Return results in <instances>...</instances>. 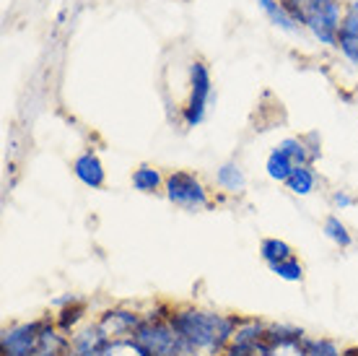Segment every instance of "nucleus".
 I'll return each instance as SVG.
<instances>
[{"instance_id": "obj_1", "label": "nucleus", "mask_w": 358, "mask_h": 356, "mask_svg": "<svg viewBox=\"0 0 358 356\" xmlns=\"http://www.w3.org/2000/svg\"><path fill=\"white\" fill-rule=\"evenodd\" d=\"M169 325L177 330L182 341L192 348V354H213L234 338L236 322L231 317L203 310H179L169 317Z\"/></svg>"}, {"instance_id": "obj_2", "label": "nucleus", "mask_w": 358, "mask_h": 356, "mask_svg": "<svg viewBox=\"0 0 358 356\" xmlns=\"http://www.w3.org/2000/svg\"><path fill=\"white\" fill-rule=\"evenodd\" d=\"M296 21L312 29V34L322 45L338 47V29H341V3L338 0H280Z\"/></svg>"}, {"instance_id": "obj_3", "label": "nucleus", "mask_w": 358, "mask_h": 356, "mask_svg": "<svg viewBox=\"0 0 358 356\" xmlns=\"http://www.w3.org/2000/svg\"><path fill=\"white\" fill-rule=\"evenodd\" d=\"M135 341L148 351V356H195L169 322H141Z\"/></svg>"}, {"instance_id": "obj_4", "label": "nucleus", "mask_w": 358, "mask_h": 356, "mask_svg": "<svg viewBox=\"0 0 358 356\" xmlns=\"http://www.w3.org/2000/svg\"><path fill=\"white\" fill-rule=\"evenodd\" d=\"M213 102V78H210V71L206 68V62H192L189 65V97L187 104H185V125L187 128H195L206 120L208 104Z\"/></svg>"}, {"instance_id": "obj_5", "label": "nucleus", "mask_w": 358, "mask_h": 356, "mask_svg": "<svg viewBox=\"0 0 358 356\" xmlns=\"http://www.w3.org/2000/svg\"><path fill=\"white\" fill-rule=\"evenodd\" d=\"M166 198L182 208H206L208 205V190L189 172H174L166 177Z\"/></svg>"}, {"instance_id": "obj_6", "label": "nucleus", "mask_w": 358, "mask_h": 356, "mask_svg": "<svg viewBox=\"0 0 358 356\" xmlns=\"http://www.w3.org/2000/svg\"><path fill=\"white\" fill-rule=\"evenodd\" d=\"M45 322H29V325H16L3 333V356H34L39 333Z\"/></svg>"}, {"instance_id": "obj_7", "label": "nucleus", "mask_w": 358, "mask_h": 356, "mask_svg": "<svg viewBox=\"0 0 358 356\" xmlns=\"http://www.w3.org/2000/svg\"><path fill=\"white\" fill-rule=\"evenodd\" d=\"M338 47L353 65H358V0L348 3L338 29Z\"/></svg>"}, {"instance_id": "obj_8", "label": "nucleus", "mask_w": 358, "mask_h": 356, "mask_svg": "<svg viewBox=\"0 0 358 356\" xmlns=\"http://www.w3.org/2000/svg\"><path fill=\"white\" fill-rule=\"evenodd\" d=\"M73 172H76V177L81 179L86 187H91V190H99V187L104 185V177H107L104 164H101V159H99L94 151L81 153L78 159L73 161Z\"/></svg>"}, {"instance_id": "obj_9", "label": "nucleus", "mask_w": 358, "mask_h": 356, "mask_svg": "<svg viewBox=\"0 0 358 356\" xmlns=\"http://www.w3.org/2000/svg\"><path fill=\"white\" fill-rule=\"evenodd\" d=\"M299 167L291 156H288L280 146H275L273 151H270L268 161H265V170H268V177L270 179H278V182H286L291 174H294V170Z\"/></svg>"}, {"instance_id": "obj_10", "label": "nucleus", "mask_w": 358, "mask_h": 356, "mask_svg": "<svg viewBox=\"0 0 358 356\" xmlns=\"http://www.w3.org/2000/svg\"><path fill=\"white\" fill-rule=\"evenodd\" d=\"M257 6L265 16L270 18V24H275L283 32H296V18L291 16V11L280 3V0H257Z\"/></svg>"}, {"instance_id": "obj_11", "label": "nucleus", "mask_w": 358, "mask_h": 356, "mask_svg": "<svg viewBox=\"0 0 358 356\" xmlns=\"http://www.w3.org/2000/svg\"><path fill=\"white\" fill-rule=\"evenodd\" d=\"M99 328L112 338V336H120V333H135V330L141 328V320L135 315H130V312H109Z\"/></svg>"}, {"instance_id": "obj_12", "label": "nucleus", "mask_w": 358, "mask_h": 356, "mask_svg": "<svg viewBox=\"0 0 358 356\" xmlns=\"http://www.w3.org/2000/svg\"><path fill=\"white\" fill-rule=\"evenodd\" d=\"M215 182L224 187V190H229V193H242L244 187H247V177H244V172L239 170L234 161L224 164L221 170L215 172Z\"/></svg>"}, {"instance_id": "obj_13", "label": "nucleus", "mask_w": 358, "mask_h": 356, "mask_svg": "<svg viewBox=\"0 0 358 356\" xmlns=\"http://www.w3.org/2000/svg\"><path fill=\"white\" fill-rule=\"evenodd\" d=\"M260 255H262V260H265L268 266H275V263H283V260L294 258L291 247H288L283 240H278V237H268V240H262Z\"/></svg>"}, {"instance_id": "obj_14", "label": "nucleus", "mask_w": 358, "mask_h": 356, "mask_svg": "<svg viewBox=\"0 0 358 356\" xmlns=\"http://www.w3.org/2000/svg\"><path fill=\"white\" fill-rule=\"evenodd\" d=\"M286 185L294 196H309L314 190V185H317V174L309 167H296L294 174L286 179Z\"/></svg>"}, {"instance_id": "obj_15", "label": "nucleus", "mask_w": 358, "mask_h": 356, "mask_svg": "<svg viewBox=\"0 0 358 356\" xmlns=\"http://www.w3.org/2000/svg\"><path fill=\"white\" fill-rule=\"evenodd\" d=\"M162 185V174L159 170H153V167H138L133 172V187L135 190H141V193H156Z\"/></svg>"}, {"instance_id": "obj_16", "label": "nucleus", "mask_w": 358, "mask_h": 356, "mask_svg": "<svg viewBox=\"0 0 358 356\" xmlns=\"http://www.w3.org/2000/svg\"><path fill=\"white\" fill-rule=\"evenodd\" d=\"M324 237L335 242L338 247H350V242H353L348 229H345V224H343L338 216H327V219H324Z\"/></svg>"}, {"instance_id": "obj_17", "label": "nucleus", "mask_w": 358, "mask_h": 356, "mask_svg": "<svg viewBox=\"0 0 358 356\" xmlns=\"http://www.w3.org/2000/svg\"><path fill=\"white\" fill-rule=\"evenodd\" d=\"M224 356H273V346L268 343V338L257 343H231Z\"/></svg>"}, {"instance_id": "obj_18", "label": "nucleus", "mask_w": 358, "mask_h": 356, "mask_svg": "<svg viewBox=\"0 0 358 356\" xmlns=\"http://www.w3.org/2000/svg\"><path fill=\"white\" fill-rule=\"evenodd\" d=\"M270 271H273L278 278L291 281V284H296V281H301V278H304V268H301V263H299L296 258H288V260H283V263H275V266H270Z\"/></svg>"}, {"instance_id": "obj_19", "label": "nucleus", "mask_w": 358, "mask_h": 356, "mask_svg": "<svg viewBox=\"0 0 358 356\" xmlns=\"http://www.w3.org/2000/svg\"><path fill=\"white\" fill-rule=\"evenodd\" d=\"M306 356H341V348L332 341H306Z\"/></svg>"}, {"instance_id": "obj_20", "label": "nucleus", "mask_w": 358, "mask_h": 356, "mask_svg": "<svg viewBox=\"0 0 358 356\" xmlns=\"http://www.w3.org/2000/svg\"><path fill=\"white\" fill-rule=\"evenodd\" d=\"M335 203L341 205V208H348V205H353V198L345 196V193H335Z\"/></svg>"}, {"instance_id": "obj_21", "label": "nucleus", "mask_w": 358, "mask_h": 356, "mask_svg": "<svg viewBox=\"0 0 358 356\" xmlns=\"http://www.w3.org/2000/svg\"><path fill=\"white\" fill-rule=\"evenodd\" d=\"M348 356H358V351H348Z\"/></svg>"}]
</instances>
